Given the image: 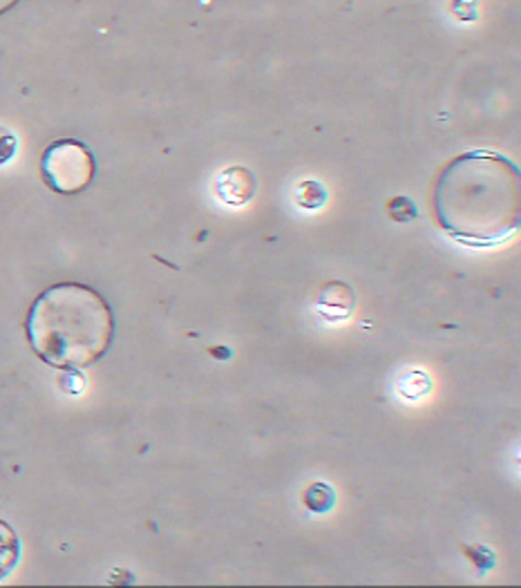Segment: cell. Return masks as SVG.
Segmentation results:
<instances>
[{"label": "cell", "mask_w": 521, "mask_h": 588, "mask_svg": "<svg viewBox=\"0 0 521 588\" xmlns=\"http://www.w3.org/2000/svg\"><path fill=\"white\" fill-rule=\"evenodd\" d=\"M354 307H356L354 289L340 280L325 282L316 296V309L329 323L347 320L354 314Z\"/></svg>", "instance_id": "cell-4"}, {"label": "cell", "mask_w": 521, "mask_h": 588, "mask_svg": "<svg viewBox=\"0 0 521 588\" xmlns=\"http://www.w3.org/2000/svg\"><path fill=\"white\" fill-rule=\"evenodd\" d=\"M21 559V540L14 528L0 519V579H5Z\"/></svg>", "instance_id": "cell-6"}, {"label": "cell", "mask_w": 521, "mask_h": 588, "mask_svg": "<svg viewBox=\"0 0 521 588\" xmlns=\"http://www.w3.org/2000/svg\"><path fill=\"white\" fill-rule=\"evenodd\" d=\"M256 189H258L256 174L245 166H230L222 170V174L217 178V186H215L217 197L230 206H242L251 202L256 195Z\"/></svg>", "instance_id": "cell-5"}, {"label": "cell", "mask_w": 521, "mask_h": 588, "mask_svg": "<svg viewBox=\"0 0 521 588\" xmlns=\"http://www.w3.org/2000/svg\"><path fill=\"white\" fill-rule=\"evenodd\" d=\"M389 215L396 222H410V219H415L419 215V211H417L415 202H410L408 197H394L389 202Z\"/></svg>", "instance_id": "cell-9"}, {"label": "cell", "mask_w": 521, "mask_h": 588, "mask_svg": "<svg viewBox=\"0 0 521 588\" xmlns=\"http://www.w3.org/2000/svg\"><path fill=\"white\" fill-rule=\"evenodd\" d=\"M21 3V0H0V16H3L5 12H10L12 8H16Z\"/></svg>", "instance_id": "cell-11"}, {"label": "cell", "mask_w": 521, "mask_h": 588, "mask_svg": "<svg viewBox=\"0 0 521 588\" xmlns=\"http://www.w3.org/2000/svg\"><path fill=\"white\" fill-rule=\"evenodd\" d=\"M14 152H16V137L10 131L0 128V163L10 161Z\"/></svg>", "instance_id": "cell-10"}, {"label": "cell", "mask_w": 521, "mask_h": 588, "mask_svg": "<svg viewBox=\"0 0 521 588\" xmlns=\"http://www.w3.org/2000/svg\"><path fill=\"white\" fill-rule=\"evenodd\" d=\"M25 336L43 363L56 370H86L107 354L114 314L110 303L88 284H52L32 303Z\"/></svg>", "instance_id": "cell-2"}, {"label": "cell", "mask_w": 521, "mask_h": 588, "mask_svg": "<svg viewBox=\"0 0 521 588\" xmlns=\"http://www.w3.org/2000/svg\"><path fill=\"white\" fill-rule=\"evenodd\" d=\"M97 172L92 150L77 139H59L47 146L41 159V174L47 189L61 195L83 193Z\"/></svg>", "instance_id": "cell-3"}, {"label": "cell", "mask_w": 521, "mask_h": 588, "mask_svg": "<svg viewBox=\"0 0 521 588\" xmlns=\"http://www.w3.org/2000/svg\"><path fill=\"white\" fill-rule=\"evenodd\" d=\"M294 200L301 208H307V211H316L325 204L327 200V191L320 182H314V180H305V182H298L296 189H294Z\"/></svg>", "instance_id": "cell-7"}, {"label": "cell", "mask_w": 521, "mask_h": 588, "mask_svg": "<svg viewBox=\"0 0 521 588\" xmlns=\"http://www.w3.org/2000/svg\"><path fill=\"white\" fill-rule=\"evenodd\" d=\"M432 208L454 240L475 247L503 240L519 228V168L488 150L458 155L437 178Z\"/></svg>", "instance_id": "cell-1"}, {"label": "cell", "mask_w": 521, "mask_h": 588, "mask_svg": "<svg viewBox=\"0 0 521 588\" xmlns=\"http://www.w3.org/2000/svg\"><path fill=\"white\" fill-rule=\"evenodd\" d=\"M333 501H336V493L327 484H312L305 490V506L312 512H327L333 508Z\"/></svg>", "instance_id": "cell-8"}]
</instances>
